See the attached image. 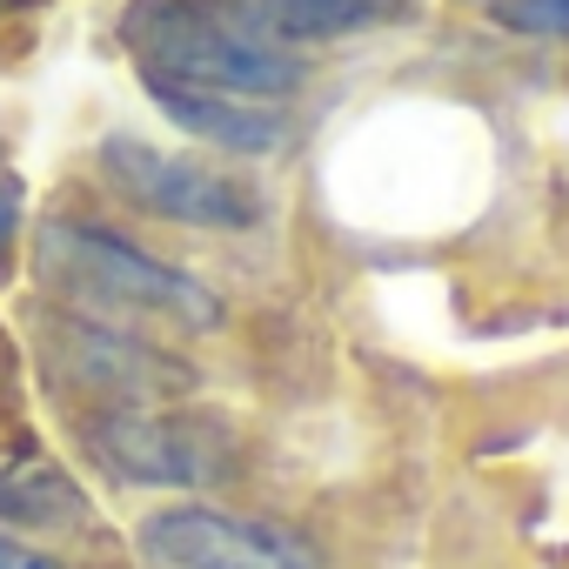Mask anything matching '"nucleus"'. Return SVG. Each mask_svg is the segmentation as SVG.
Masks as SVG:
<instances>
[{"label": "nucleus", "mask_w": 569, "mask_h": 569, "mask_svg": "<svg viewBox=\"0 0 569 569\" xmlns=\"http://www.w3.org/2000/svg\"><path fill=\"white\" fill-rule=\"evenodd\" d=\"M128 48L154 81L241 101H281L302 81V61L228 0H141L128 14Z\"/></svg>", "instance_id": "1"}, {"label": "nucleus", "mask_w": 569, "mask_h": 569, "mask_svg": "<svg viewBox=\"0 0 569 569\" xmlns=\"http://www.w3.org/2000/svg\"><path fill=\"white\" fill-rule=\"evenodd\" d=\"M241 14L274 41H322L369 21V0H241Z\"/></svg>", "instance_id": "9"}, {"label": "nucleus", "mask_w": 569, "mask_h": 569, "mask_svg": "<svg viewBox=\"0 0 569 569\" xmlns=\"http://www.w3.org/2000/svg\"><path fill=\"white\" fill-rule=\"evenodd\" d=\"M148 94L174 114V128L228 148V154H268L289 141V121H281L274 101H241V94H208V88H181V81H154L148 74Z\"/></svg>", "instance_id": "6"}, {"label": "nucleus", "mask_w": 569, "mask_h": 569, "mask_svg": "<svg viewBox=\"0 0 569 569\" xmlns=\"http://www.w3.org/2000/svg\"><path fill=\"white\" fill-rule=\"evenodd\" d=\"M88 516V496L74 489V476L28 449V442H8L0 449V522H14V529H68Z\"/></svg>", "instance_id": "7"}, {"label": "nucleus", "mask_w": 569, "mask_h": 569, "mask_svg": "<svg viewBox=\"0 0 569 569\" xmlns=\"http://www.w3.org/2000/svg\"><path fill=\"white\" fill-rule=\"evenodd\" d=\"M141 556L154 569H316V549L296 529L228 516L208 502L154 509L141 522Z\"/></svg>", "instance_id": "4"}, {"label": "nucleus", "mask_w": 569, "mask_h": 569, "mask_svg": "<svg viewBox=\"0 0 569 569\" xmlns=\"http://www.w3.org/2000/svg\"><path fill=\"white\" fill-rule=\"evenodd\" d=\"M61 356H74V376L88 389H108V396H168L181 389V369L128 336H108V329H61L54 342Z\"/></svg>", "instance_id": "8"}, {"label": "nucleus", "mask_w": 569, "mask_h": 569, "mask_svg": "<svg viewBox=\"0 0 569 569\" xmlns=\"http://www.w3.org/2000/svg\"><path fill=\"white\" fill-rule=\"evenodd\" d=\"M14 241H21V181L0 174V274L14 268Z\"/></svg>", "instance_id": "11"}, {"label": "nucleus", "mask_w": 569, "mask_h": 569, "mask_svg": "<svg viewBox=\"0 0 569 569\" xmlns=\"http://www.w3.org/2000/svg\"><path fill=\"white\" fill-rule=\"evenodd\" d=\"M34 261L81 309L148 316V322H174V329H214L221 322V302L188 268H168L161 254H148V248L94 228V221H48L34 241Z\"/></svg>", "instance_id": "2"}, {"label": "nucleus", "mask_w": 569, "mask_h": 569, "mask_svg": "<svg viewBox=\"0 0 569 569\" xmlns=\"http://www.w3.org/2000/svg\"><path fill=\"white\" fill-rule=\"evenodd\" d=\"M496 21H502L509 34L569 41V0H496Z\"/></svg>", "instance_id": "10"}, {"label": "nucleus", "mask_w": 569, "mask_h": 569, "mask_svg": "<svg viewBox=\"0 0 569 569\" xmlns=\"http://www.w3.org/2000/svg\"><path fill=\"white\" fill-rule=\"evenodd\" d=\"M101 168L134 208H148L161 221H188V228H254L261 221L254 188H241V181H228V174H214L201 161L161 154V148H148L134 134H108Z\"/></svg>", "instance_id": "3"}, {"label": "nucleus", "mask_w": 569, "mask_h": 569, "mask_svg": "<svg viewBox=\"0 0 569 569\" xmlns=\"http://www.w3.org/2000/svg\"><path fill=\"white\" fill-rule=\"evenodd\" d=\"M94 456L128 482H214L221 476V436L181 416L121 409L94 422Z\"/></svg>", "instance_id": "5"}, {"label": "nucleus", "mask_w": 569, "mask_h": 569, "mask_svg": "<svg viewBox=\"0 0 569 569\" xmlns=\"http://www.w3.org/2000/svg\"><path fill=\"white\" fill-rule=\"evenodd\" d=\"M0 569H61V562L28 549V542H14V536H0Z\"/></svg>", "instance_id": "12"}]
</instances>
